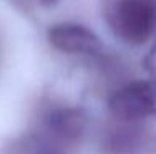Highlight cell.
Wrapping results in <instances>:
<instances>
[{"label":"cell","instance_id":"cell-1","mask_svg":"<svg viewBox=\"0 0 156 154\" xmlns=\"http://www.w3.org/2000/svg\"><path fill=\"white\" fill-rule=\"evenodd\" d=\"M110 33L126 46H143L156 36V0H103Z\"/></svg>","mask_w":156,"mask_h":154},{"label":"cell","instance_id":"cell-2","mask_svg":"<svg viewBox=\"0 0 156 154\" xmlns=\"http://www.w3.org/2000/svg\"><path fill=\"white\" fill-rule=\"evenodd\" d=\"M108 109L121 123L156 116V76L135 80L118 88L108 100Z\"/></svg>","mask_w":156,"mask_h":154},{"label":"cell","instance_id":"cell-3","mask_svg":"<svg viewBox=\"0 0 156 154\" xmlns=\"http://www.w3.org/2000/svg\"><path fill=\"white\" fill-rule=\"evenodd\" d=\"M47 40L60 53L80 55V56H98L103 51L101 40L91 28L75 22H60L50 25Z\"/></svg>","mask_w":156,"mask_h":154},{"label":"cell","instance_id":"cell-4","mask_svg":"<svg viewBox=\"0 0 156 154\" xmlns=\"http://www.w3.org/2000/svg\"><path fill=\"white\" fill-rule=\"evenodd\" d=\"M42 3H45V5H53V3L60 2V0H40Z\"/></svg>","mask_w":156,"mask_h":154}]
</instances>
